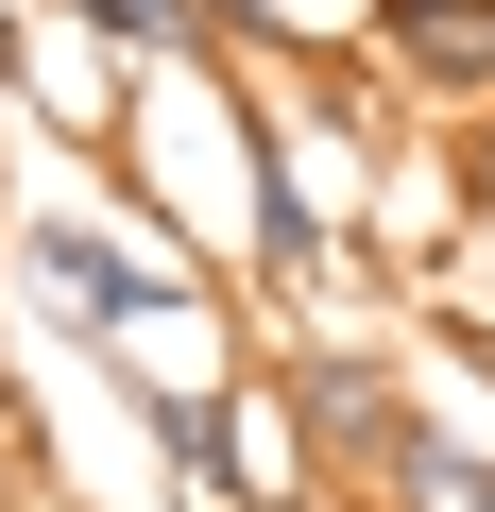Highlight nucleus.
Here are the masks:
<instances>
[{
	"mask_svg": "<svg viewBox=\"0 0 495 512\" xmlns=\"http://www.w3.org/2000/svg\"><path fill=\"white\" fill-rule=\"evenodd\" d=\"M461 188H478V205H495V120H461Z\"/></svg>",
	"mask_w": 495,
	"mask_h": 512,
	"instance_id": "obj_8",
	"label": "nucleus"
},
{
	"mask_svg": "<svg viewBox=\"0 0 495 512\" xmlns=\"http://www.w3.org/2000/svg\"><path fill=\"white\" fill-rule=\"evenodd\" d=\"M0 274H18V308L86 359L103 308L137 291V239H120V205H18V222H0Z\"/></svg>",
	"mask_w": 495,
	"mask_h": 512,
	"instance_id": "obj_3",
	"label": "nucleus"
},
{
	"mask_svg": "<svg viewBox=\"0 0 495 512\" xmlns=\"http://www.w3.org/2000/svg\"><path fill=\"white\" fill-rule=\"evenodd\" d=\"M376 512H495V444H461L444 410H410L376 444Z\"/></svg>",
	"mask_w": 495,
	"mask_h": 512,
	"instance_id": "obj_5",
	"label": "nucleus"
},
{
	"mask_svg": "<svg viewBox=\"0 0 495 512\" xmlns=\"http://www.w3.org/2000/svg\"><path fill=\"white\" fill-rule=\"evenodd\" d=\"M0 512H52L35 495V444H18V393H0Z\"/></svg>",
	"mask_w": 495,
	"mask_h": 512,
	"instance_id": "obj_6",
	"label": "nucleus"
},
{
	"mask_svg": "<svg viewBox=\"0 0 495 512\" xmlns=\"http://www.w3.org/2000/svg\"><path fill=\"white\" fill-rule=\"evenodd\" d=\"M257 359H274V393H291V427H308V461H325V478H376V444L427 410V393L393 376V342H342L325 308H308V325H274Z\"/></svg>",
	"mask_w": 495,
	"mask_h": 512,
	"instance_id": "obj_2",
	"label": "nucleus"
},
{
	"mask_svg": "<svg viewBox=\"0 0 495 512\" xmlns=\"http://www.w3.org/2000/svg\"><path fill=\"white\" fill-rule=\"evenodd\" d=\"M257 342H274V325L239 308L222 274H188V256H137V291L103 308V342H86V359L120 376V410H171V393H222Z\"/></svg>",
	"mask_w": 495,
	"mask_h": 512,
	"instance_id": "obj_1",
	"label": "nucleus"
},
{
	"mask_svg": "<svg viewBox=\"0 0 495 512\" xmlns=\"http://www.w3.org/2000/svg\"><path fill=\"white\" fill-rule=\"evenodd\" d=\"M359 69L427 120H495V0H359Z\"/></svg>",
	"mask_w": 495,
	"mask_h": 512,
	"instance_id": "obj_4",
	"label": "nucleus"
},
{
	"mask_svg": "<svg viewBox=\"0 0 495 512\" xmlns=\"http://www.w3.org/2000/svg\"><path fill=\"white\" fill-rule=\"evenodd\" d=\"M444 359H461V376L495 393V325H478V308H444Z\"/></svg>",
	"mask_w": 495,
	"mask_h": 512,
	"instance_id": "obj_7",
	"label": "nucleus"
}]
</instances>
